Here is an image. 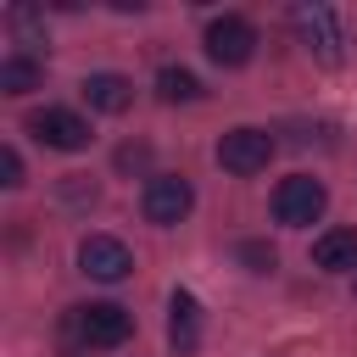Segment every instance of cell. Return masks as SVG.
<instances>
[{
    "mask_svg": "<svg viewBox=\"0 0 357 357\" xmlns=\"http://www.w3.org/2000/svg\"><path fill=\"white\" fill-rule=\"evenodd\" d=\"M156 89H162V100H195L201 95L195 73H184V67H162L156 73Z\"/></svg>",
    "mask_w": 357,
    "mask_h": 357,
    "instance_id": "13",
    "label": "cell"
},
{
    "mask_svg": "<svg viewBox=\"0 0 357 357\" xmlns=\"http://www.w3.org/2000/svg\"><path fill=\"white\" fill-rule=\"evenodd\" d=\"M73 335L84 346H123L134 335V318L117 307V301H89V307H73Z\"/></svg>",
    "mask_w": 357,
    "mask_h": 357,
    "instance_id": "3",
    "label": "cell"
},
{
    "mask_svg": "<svg viewBox=\"0 0 357 357\" xmlns=\"http://www.w3.org/2000/svg\"><path fill=\"white\" fill-rule=\"evenodd\" d=\"M78 268H84L89 279H100V284H117V279H128L134 257H128L123 240H112V234H89V240L78 245Z\"/></svg>",
    "mask_w": 357,
    "mask_h": 357,
    "instance_id": "8",
    "label": "cell"
},
{
    "mask_svg": "<svg viewBox=\"0 0 357 357\" xmlns=\"http://www.w3.org/2000/svg\"><path fill=\"white\" fill-rule=\"evenodd\" d=\"M33 84H39V61L33 56H6L0 61V89L6 95H28Z\"/></svg>",
    "mask_w": 357,
    "mask_h": 357,
    "instance_id": "12",
    "label": "cell"
},
{
    "mask_svg": "<svg viewBox=\"0 0 357 357\" xmlns=\"http://www.w3.org/2000/svg\"><path fill=\"white\" fill-rule=\"evenodd\" d=\"M240 257H245V262H257V273H268V268H273V245H240Z\"/></svg>",
    "mask_w": 357,
    "mask_h": 357,
    "instance_id": "15",
    "label": "cell"
},
{
    "mask_svg": "<svg viewBox=\"0 0 357 357\" xmlns=\"http://www.w3.org/2000/svg\"><path fill=\"white\" fill-rule=\"evenodd\" d=\"M190 206H195V190H190V178H178V173H156V178H145L139 212H145L151 223L173 229V223H184V218H190Z\"/></svg>",
    "mask_w": 357,
    "mask_h": 357,
    "instance_id": "2",
    "label": "cell"
},
{
    "mask_svg": "<svg viewBox=\"0 0 357 357\" xmlns=\"http://www.w3.org/2000/svg\"><path fill=\"white\" fill-rule=\"evenodd\" d=\"M290 22H296V33H301V45L324 61V67H340L346 61V28H340V17L329 11V6H296L290 11Z\"/></svg>",
    "mask_w": 357,
    "mask_h": 357,
    "instance_id": "1",
    "label": "cell"
},
{
    "mask_svg": "<svg viewBox=\"0 0 357 357\" xmlns=\"http://www.w3.org/2000/svg\"><path fill=\"white\" fill-rule=\"evenodd\" d=\"M167 340H173V351L201 346V301L190 290H173V301H167Z\"/></svg>",
    "mask_w": 357,
    "mask_h": 357,
    "instance_id": "9",
    "label": "cell"
},
{
    "mask_svg": "<svg viewBox=\"0 0 357 357\" xmlns=\"http://www.w3.org/2000/svg\"><path fill=\"white\" fill-rule=\"evenodd\" d=\"M251 50H257V28L245 22V17H218L212 28H206V56L218 61V67H245L251 61Z\"/></svg>",
    "mask_w": 357,
    "mask_h": 357,
    "instance_id": "5",
    "label": "cell"
},
{
    "mask_svg": "<svg viewBox=\"0 0 357 357\" xmlns=\"http://www.w3.org/2000/svg\"><path fill=\"white\" fill-rule=\"evenodd\" d=\"M268 156H273V139H268L262 128H229V134L218 139V162H223L229 173H262Z\"/></svg>",
    "mask_w": 357,
    "mask_h": 357,
    "instance_id": "7",
    "label": "cell"
},
{
    "mask_svg": "<svg viewBox=\"0 0 357 357\" xmlns=\"http://www.w3.org/2000/svg\"><path fill=\"white\" fill-rule=\"evenodd\" d=\"M312 262L324 273H351L357 268V229H329L312 240Z\"/></svg>",
    "mask_w": 357,
    "mask_h": 357,
    "instance_id": "11",
    "label": "cell"
},
{
    "mask_svg": "<svg viewBox=\"0 0 357 357\" xmlns=\"http://www.w3.org/2000/svg\"><path fill=\"white\" fill-rule=\"evenodd\" d=\"M0 173H6V178H0V184H6V190H17V184H22V156H17V151H11V145H6V151H0Z\"/></svg>",
    "mask_w": 357,
    "mask_h": 357,
    "instance_id": "14",
    "label": "cell"
},
{
    "mask_svg": "<svg viewBox=\"0 0 357 357\" xmlns=\"http://www.w3.org/2000/svg\"><path fill=\"white\" fill-rule=\"evenodd\" d=\"M84 100H89L95 112H112V117H117V112L134 106V84H128L123 73H89V78H84Z\"/></svg>",
    "mask_w": 357,
    "mask_h": 357,
    "instance_id": "10",
    "label": "cell"
},
{
    "mask_svg": "<svg viewBox=\"0 0 357 357\" xmlns=\"http://www.w3.org/2000/svg\"><path fill=\"white\" fill-rule=\"evenodd\" d=\"M28 134H33L39 145H50V151H84V145H89V123H84L78 112H67V106L33 112V117H28Z\"/></svg>",
    "mask_w": 357,
    "mask_h": 357,
    "instance_id": "6",
    "label": "cell"
},
{
    "mask_svg": "<svg viewBox=\"0 0 357 357\" xmlns=\"http://www.w3.org/2000/svg\"><path fill=\"white\" fill-rule=\"evenodd\" d=\"M324 184L318 178H307V173H296V178H284L279 190H273V218L284 223V229H307V223H318L324 218Z\"/></svg>",
    "mask_w": 357,
    "mask_h": 357,
    "instance_id": "4",
    "label": "cell"
}]
</instances>
